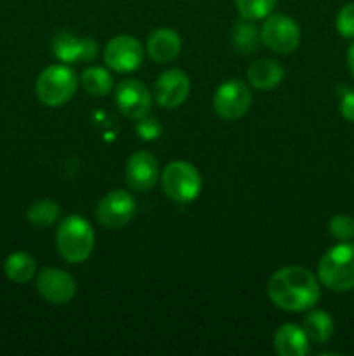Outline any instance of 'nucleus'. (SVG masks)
<instances>
[{
	"instance_id": "nucleus-20",
	"label": "nucleus",
	"mask_w": 354,
	"mask_h": 356,
	"mask_svg": "<svg viewBox=\"0 0 354 356\" xmlns=\"http://www.w3.org/2000/svg\"><path fill=\"white\" fill-rule=\"evenodd\" d=\"M59 216H61V207L49 198L33 202L26 211L28 222L35 228H49L58 221Z\"/></svg>"
},
{
	"instance_id": "nucleus-27",
	"label": "nucleus",
	"mask_w": 354,
	"mask_h": 356,
	"mask_svg": "<svg viewBox=\"0 0 354 356\" xmlns=\"http://www.w3.org/2000/svg\"><path fill=\"white\" fill-rule=\"evenodd\" d=\"M97 56V42L94 38H82V47H80V61H92Z\"/></svg>"
},
{
	"instance_id": "nucleus-1",
	"label": "nucleus",
	"mask_w": 354,
	"mask_h": 356,
	"mask_svg": "<svg viewBox=\"0 0 354 356\" xmlns=\"http://www.w3.org/2000/svg\"><path fill=\"white\" fill-rule=\"evenodd\" d=\"M271 302L283 312H307L319 301L321 289L312 271L302 266H285L267 282Z\"/></svg>"
},
{
	"instance_id": "nucleus-26",
	"label": "nucleus",
	"mask_w": 354,
	"mask_h": 356,
	"mask_svg": "<svg viewBox=\"0 0 354 356\" xmlns=\"http://www.w3.org/2000/svg\"><path fill=\"white\" fill-rule=\"evenodd\" d=\"M135 131H137L139 138L144 139V141H153V139H156L160 136V132H162V125H160V122L156 120V118L153 117H142L137 120V125H135Z\"/></svg>"
},
{
	"instance_id": "nucleus-2",
	"label": "nucleus",
	"mask_w": 354,
	"mask_h": 356,
	"mask_svg": "<svg viewBox=\"0 0 354 356\" xmlns=\"http://www.w3.org/2000/svg\"><path fill=\"white\" fill-rule=\"evenodd\" d=\"M96 243V235L85 218L71 214L65 218L56 232V245L59 254L68 263H83L90 257Z\"/></svg>"
},
{
	"instance_id": "nucleus-16",
	"label": "nucleus",
	"mask_w": 354,
	"mask_h": 356,
	"mask_svg": "<svg viewBox=\"0 0 354 356\" xmlns=\"http://www.w3.org/2000/svg\"><path fill=\"white\" fill-rule=\"evenodd\" d=\"M285 76L283 66L274 59H257L246 70V79L250 86L259 90H271L280 86Z\"/></svg>"
},
{
	"instance_id": "nucleus-21",
	"label": "nucleus",
	"mask_w": 354,
	"mask_h": 356,
	"mask_svg": "<svg viewBox=\"0 0 354 356\" xmlns=\"http://www.w3.org/2000/svg\"><path fill=\"white\" fill-rule=\"evenodd\" d=\"M259 44L260 31L257 30L252 21L243 17V21H239L235 26V31H233V45H235L239 54L250 56L257 51Z\"/></svg>"
},
{
	"instance_id": "nucleus-11",
	"label": "nucleus",
	"mask_w": 354,
	"mask_h": 356,
	"mask_svg": "<svg viewBox=\"0 0 354 356\" xmlns=\"http://www.w3.org/2000/svg\"><path fill=\"white\" fill-rule=\"evenodd\" d=\"M115 103L125 117L130 120H139V118L149 115L151 94L144 83L135 79H128L118 83L117 90H115Z\"/></svg>"
},
{
	"instance_id": "nucleus-9",
	"label": "nucleus",
	"mask_w": 354,
	"mask_h": 356,
	"mask_svg": "<svg viewBox=\"0 0 354 356\" xmlns=\"http://www.w3.org/2000/svg\"><path fill=\"white\" fill-rule=\"evenodd\" d=\"M135 214V202L130 193L113 190L104 195L96 207V218L108 229H120L132 221Z\"/></svg>"
},
{
	"instance_id": "nucleus-29",
	"label": "nucleus",
	"mask_w": 354,
	"mask_h": 356,
	"mask_svg": "<svg viewBox=\"0 0 354 356\" xmlns=\"http://www.w3.org/2000/svg\"><path fill=\"white\" fill-rule=\"evenodd\" d=\"M347 65H349L351 75L354 76V44L351 45L349 51H347Z\"/></svg>"
},
{
	"instance_id": "nucleus-25",
	"label": "nucleus",
	"mask_w": 354,
	"mask_h": 356,
	"mask_svg": "<svg viewBox=\"0 0 354 356\" xmlns=\"http://www.w3.org/2000/svg\"><path fill=\"white\" fill-rule=\"evenodd\" d=\"M337 31L344 38H354V2L346 3L337 14Z\"/></svg>"
},
{
	"instance_id": "nucleus-22",
	"label": "nucleus",
	"mask_w": 354,
	"mask_h": 356,
	"mask_svg": "<svg viewBox=\"0 0 354 356\" xmlns=\"http://www.w3.org/2000/svg\"><path fill=\"white\" fill-rule=\"evenodd\" d=\"M80 47H82V38L75 37V35L68 33V31L56 35L54 40H52L54 56L61 63H66V65L80 61Z\"/></svg>"
},
{
	"instance_id": "nucleus-8",
	"label": "nucleus",
	"mask_w": 354,
	"mask_h": 356,
	"mask_svg": "<svg viewBox=\"0 0 354 356\" xmlns=\"http://www.w3.org/2000/svg\"><path fill=\"white\" fill-rule=\"evenodd\" d=\"M144 49L137 38L130 35H117L104 49V63L108 68L118 73L135 72L142 65Z\"/></svg>"
},
{
	"instance_id": "nucleus-10",
	"label": "nucleus",
	"mask_w": 354,
	"mask_h": 356,
	"mask_svg": "<svg viewBox=\"0 0 354 356\" xmlns=\"http://www.w3.org/2000/svg\"><path fill=\"white\" fill-rule=\"evenodd\" d=\"M37 291L51 305H68L76 294V282L68 271L44 268L37 275Z\"/></svg>"
},
{
	"instance_id": "nucleus-13",
	"label": "nucleus",
	"mask_w": 354,
	"mask_h": 356,
	"mask_svg": "<svg viewBox=\"0 0 354 356\" xmlns=\"http://www.w3.org/2000/svg\"><path fill=\"white\" fill-rule=\"evenodd\" d=\"M160 177L158 160L149 152H137L130 155L125 165V179L135 191H149L155 188Z\"/></svg>"
},
{
	"instance_id": "nucleus-18",
	"label": "nucleus",
	"mask_w": 354,
	"mask_h": 356,
	"mask_svg": "<svg viewBox=\"0 0 354 356\" xmlns=\"http://www.w3.org/2000/svg\"><path fill=\"white\" fill-rule=\"evenodd\" d=\"M3 271L14 284H26L37 275V261L28 252H12L3 263Z\"/></svg>"
},
{
	"instance_id": "nucleus-4",
	"label": "nucleus",
	"mask_w": 354,
	"mask_h": 356,
	"mask_svg": "<svg viewBox=\"0 0 354 356\" xmlns=\"http://www.w3.org/2000/svg\"><path fill=\"white\" fill-rule=\"evenodd\" d=\"M78 75L66 63L51 65L38 75L35 92L45 106L58 108L68 103L78 89Z\"/></svg>"
},
{
	"instance_id": "nucleus-5",
	"label": "nucleus",
	"mask_w": 354,
	"mask_h": 356,
	"mask_svg": "<svg viewBox=\"0 0 354 356\" xmlns=\"http://www.w3.org/2000/svg\"><path fill=\"white\" fill-rule=\"evenodd\" d=\"M162 190L176 204H189L201 193V176L194 165L184 160L170 162L160 174Z\"/></svg>"
},
{
	"instance_id": "nucleus-12",
	"label": "nucleus",
	"mask_w": 354,
	"mask_h": 356,
	"mask_svg": "<svg viewBox=\"0 0 354 356\" xmlns=\"http://www.w3.org/2000/svg\"><path fill=\"white\" fill-rule=\"evenodd\" d=\"M191 90L189 76L183 70H167L156 79L155 97L160 106L167 110L179 108L187 99Z\"/></svg>"
},
{
	"instance_id": "nucleus-19",
	"label": "nucleus",
	"mask_w": 354,
	"mask_h": 356,
	"mask_svg": "<svg viewBox=\"0 0 354 356\" xmlns=\"http://www.w3.org/2000/svg\"><path fill=\"white\" fill-rule=\"evenodd\" d=\"M80 82H82L83 90L94 97L106 96L113 89V76L106 68H101V66H90L83 70Z\"/></svg>"
},
{
	"instance_id": "nucleus-17",
	"label": "nucleus",
	"mask_w": 354,
	"mask_h": 356,
	"mask_svg": "<svg viewBox=\"0 0 354 356\" xmlns=\"http://www.w3.org/2000/svg\"><path fill=\"white\" fill-rule=\"evenodd\" d=\"M302 329H304L309 343L325 344L326 341L333 336L335 323H333V318L325 312V309L311 308V312L304 316Z\"/></svg>"
},
{
	"instance_id": "nucleus-7",
	"label": "nucleus",
	"mask_w": 354,
	"mask_h": 356,
	"mask_svg": "<svg viewBox=\"0 0 354 356\" xmlns=\"http://www.w3.org/2000/svg\"><path fill=\"white\" fill-rule=\"evenodd\" d=\"M252 104V92L239 80H228L214 94V111L226 122L245 117Z\"/></svg>"
},
{
	"instance_id": "nucleus-24",
	"label": "nucleus",
	"mask_w": 354,
	"mask_h": 356,
	"mask_svg": "<svg viewBox=\"0 0 354 356\" xmlns=\"http://www.w3.org/2000/svg\"><path fill=\"white\" fill-rule=\"evenodd\" d=\"M330 235L339 242H351L354 238V218L347 214H337L328 222Z\"/></svg>"
},
{
	"instance_id": "nucleus-14",
	"label": "nucleus",
	"mask_w": 354,
	"mask_h": 356,
	"mask_svg": "<svg viewBox=\"0 0 354 356\" xmlns=\"http://www.w3.org/2000/svg\"><path fill=\"white\" fill-rule=\"evenodd\" d=\"M183 42L177 31L170 28H158L146 42V52L155 63H170L180 54Z\"/></svg>"
},
{
	"instance_id": "nucleus-6",
	"label": "nucleus",
	"mask_w": 354,
	"mask_h": 356,
	"mask_svg": "<svg viewBox=\"0 0 354 356\" xmlns=\"http://www.w3.org/2000/svg\"><path fill=\"white\" fill-rule=\"evenodd\" d=\"M260 42L276 54H290L301 44V28L285 14H269L260 28Z\"/></svg>"
},
{
	"instance_id": "nucleus-23",
	"label": "nucleus",
	"mask_w": 354,
	"mask_h": 356,
	"mask_svg": "<svg viewBox=\"0 0 354 356\" xmlns=\"http://www.w3.org/2000/svg\"><path fill=\"white\" fill-rule=\"evenodd\" d=\"M239 16L250 21H259L273 13L278 0H235Z\"/></svg>"
},
{
	"instance_id": "nucleus-15",
	"label": "nucleus",
	"mask_w": 354,
	"mask_h": 356,
	"mask_svg": "<svg viewBox=\"0 0 354 356\" xmlns=\"http://www.w3.org/2000/svg\"><path fill=\"white\" fill-rule=\"evenodd\" d=\"M274 351L280 356H305L309 353V339L297 323H285L274 332Z\"/></svg>"
},
{
	"instance_id": "nucleus-28",
	"label": "nucleus",
	"mask_w": 354,
	"mask_h": 356,
	"mask_svg": "<svg viewBox=\"0 0 354 356\" xmlns=\"http://www.w3.org/2000/svg\"><path fill=\"white\" fill-rule=\"evenodd\" d=\"M340 113L346 120L354 122V92L344 94L342 101H340Z\"/></svg>"
},
{
	"instance_id": "nucleus-3",
	"label": "nucleus",
	"mask_w": 354,
	"mask_h": 356,
	"mask_svg": "<svg viewBox=\"0 0 354 356\" xmlns=\"http://www.w3.org/2000/svg\"><path fill=\"white\" fill-rule=\"evenodd\" d=\"M318 280L333 292L354 289V243L340 242L326 250L318 264Z\"/></svg>"
}]
</instances>
